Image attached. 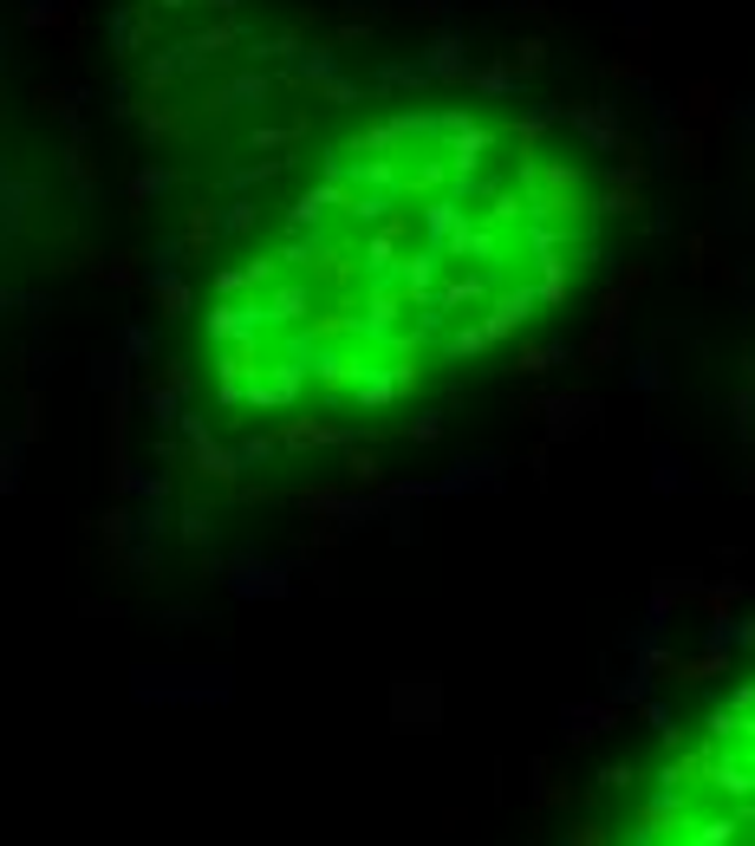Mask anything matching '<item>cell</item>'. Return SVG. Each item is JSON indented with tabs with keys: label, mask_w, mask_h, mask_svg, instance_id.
<instances>
[{
	"label": "cell",
	"mask_w": 755,
	"mask_h": 846,
	"mask_svg": "<svg viewBox=\"0 0 755 846\" xmlns=\"http://www.w3.org/2000/svg\"><path fill=\"white\" fill-rule=\"evenodd\" d=\"M619 209L606 150L554 111L482 91L372 104L209 274L202 391L274 443L424 411L587 293Z\"/></svg>",
	"instance_id": "obj_1"
},
{
	"label": "cell",
	"mask_w": 755,
	"mask_h": 846,
	"mask_svg": "<svg viewBox=\"0 0 755 846\" xmlns=\"http://www.w3.org/2000/svg\"><path fill=\"white\" fill-rule=\"evenodd\" d=\"M613 846H755V665L665 736Z\"/></svg>",
	"instance_id": "obj_2"
}]
</instances>
